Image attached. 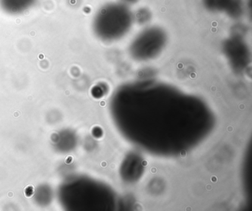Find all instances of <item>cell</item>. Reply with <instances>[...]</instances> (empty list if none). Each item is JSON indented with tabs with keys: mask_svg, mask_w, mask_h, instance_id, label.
<instances>
[{
	"mask_svg": "<svg viewBox=\"0 0 252 211\" xmlns=\"http://www.w3.org/2000/svg\"><path fill=\"white\" fill-rule=\"evenodd\" d=\"M132 13L126 4L113 3L104 6L95 15L94 30L103 38H116L125 35L132 25Z\"/></svg>",
	"mask_w": 252,
	"mask_h": 211,
	"instance_id": "1",
	"label": "cell"
},
{
	"mask_svg": "<svg viewBox=\"0 0 252 211\" xmlns=\"http://www.w3.org/2000/svg\"><path fill=\"white\" fill-rule=\"evenodd\" d=\"M36 0H0V7L10 14H18L29 10Z\"/></svg>",
	"mask_w": 252,
	"mask_h": 211,
	"instance_id": "2",
	"label": "cell"
},
{
	"mask_svg": "<svg viewBox=\"0 0 252 211\" xmlns=\"http://www.w3.org/2000/svg\"><path fill=\"white\" fill-rule=\"evenodd\" d=\"M231 0H203V4L212 11H226Z\"/></svg>",
	"mask_w": 252,
	"mask_h": 211,
	"instance_id": "3",
	"label": "cell"
},
{
	"mask_svg": "<svg viewBox=\"0 0 252 211\" xmlns=\"http://www.w3.org/2000/svg\"><path fill=\"white\" fill-rule=\"evenodd\" d=\"M138 0H122L123 4H132V3H135Z\"/></svg>",
	"mask_w": 252,
	"mask_h": 211,
	"instance_id": "4",
	"label": "cell"
}]
</instances>
